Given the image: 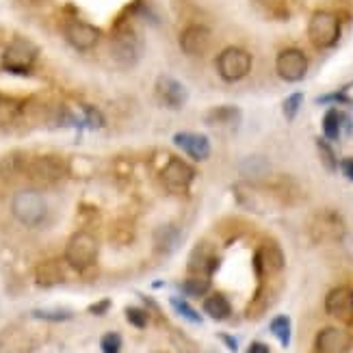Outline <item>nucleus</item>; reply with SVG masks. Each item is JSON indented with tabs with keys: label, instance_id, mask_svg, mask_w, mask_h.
Masks as SVG:
<instances>
[{
	"label": "nucleus",
	"instance_id": "4",
	"mask_svg": "<svg viewBox=\"0 0 353 353\" xmlns=\"http://www.w3.org/2000/svg\"><path fill=\"white\" fill-rule=\"evenodd\" d=\"M308 35L319 48H330V46H334L341 37V22L330 11H316L310 18Z\"/></svg>",
	"mask_w": 353,
	"mask_h": 353
},
{
	"label": "nucleus",
	"instance_id": "29",
	"mask_svg": "<svg viewBox=\"0 0 353 353\" xmlns=\"http://www.w3.org/2000/svg\"><path fill=\"white\" fill-rule=\"evenodd\" d=\"M301 100H303V96H301V94H293V96H288V100L284 102V115H286L288 119H293V117L297 115L299 106H301Z\"/></svg>",
	"mask_w": 353,
	"mask_h": 353
},
{
	"label": "nucleus",
	"instance_id": "28",
	"mask_svg": "<svg viewBox=\"0 0 353 353\" xmlns=\"http://www.w3.org/2000/svg\"><path fill=\"white\" fill-rule=\"evenodd\" d=\"M33 316L43 319V321H68V319H72V312H68V310H35Z\"/></svg>",
	"mask_w": 353,
	"mask_h": 353
},
{
	"label": "nucleus",
	"instance_id": "35",
	"mask_svg": "<svg viewBox=\"0 0 353 353\" xmlns=\"http://www.w3.org/2000/svg\"><path fill=\"white\" fill-rule=\"evenodd\" d=\"M221 339H223V341H225V343L230 345V349H232V351H236V345L232 343V339H230V336H221Z\"/></svg>",
	"mask_w": 353,
	"mask_h": 353
},
{
	"label": "nucleus",
	"instance_id": "30",
	"mask_svg": "<svg viewBox=\"0 0 353 353\" xmlns=\"http://www.w3.org/2000/svg\"><path fill=\"white\" fill-rule=\"evenodd\" d=\"M126 319L130 321V323L134 327H145L148 325V314L139 308H128L126 310Z\"/></svg>",
	"mask_w": 353,
	"mask_h": 353
},
{
	"label": "nucleus",
	"instance_id": "11",
	"mask_svg": "<svg viewBox=\"0 0 353 353\" xmlns=\"http://www.w3.org/2000/svg\"><path fill=\"white\" fill-rule=\"evenodd\" d=\"M65 39L70 46H74L76 50H89L98 43L100 30L94 24L76 20V22H70L65 26Z\"/></svg>",
	"mask_w": 353,
	"mask_h": 353
},
{
	"label": "nucleus",
	"instance_id": "27",
	"mask_svg": "<svg viewBox=\"0 0 353 353\" xmlns=\"http://www.w3.org/2000/svg\"><path fill=\"white\" fill-rule=\"evenodd\" d=\"M100 347L104 353H119L121 351V336L111 332V334H104L102 341H100Z\"/></svg>",
	"mask_w": 353,
	"mask_h": 353
},
{
	"label": "nucleus",
	"instance_id": "36",
	"mask_svg": "<svg viewBox=\"0 0 353 353\" xmlns=\"http://www.w3.org/2000/svg\"><path fill=\"white\" fill-rule=\"evenodd\" d=\"M33 3H43V0H33Z\"/></svg>",
	"mask_w": 353,
	"mask_h": 353
},
{
	"label": "nucleus",
	"instance_id": "18",
	"mask_svg": "<svg viewBox=\"0 0 353 353\" xmlns=\"http://www.w3.org/2000/svg\"><path fill=\"white\" fill-rule=\"evenodd\" d=\"M35 282L43 288H50L63 282V269L57 263V260H46L35 271Z\"/></svg>",
	"mask_w": 353,
	"mask_h": 353
},
{
	"label": "nucleus",
	"instance_id": "32",
	"mask_svg": "<svg viewBox=\"0 0 353 353\" xmlns=\"http://www.w3.org/2000/svg\"><path fill=\"white\" fill-rule=\"evenodd\" d=\"M343 174H345L349 180H353V159L343 161Z\"/></svg>",
	"mask_w": 353,
	"mask_h": 353
},
{
	"label": "nucleus",
	"instance_id": "26",
	"mask_svg": "<svg viewBox=\"0 0 353 353\" xmlns=\"http://www.w3.org/2000/svg\"><path fill=\"white\" fill-rule=\"evenodd\" d=\"M323 132L330 137V139H336L341 132V115L336 111H330L325 117H323Z\"/></svg>",
	"mask_w": 353,
	"mask_h": 353
},
{
	"label": "nucleus",
	"instance_id": "23",
	"mask_svg": "<svg viewBox=\"0 0 353 353\" xmlns=\"http://www.w3.org/2000/svg\"><path fill=\"white\" fill-rule=\"evenodd\" d=\"M208 286H210L208 278H204V275H193V278L184 280L182 290H184V295H189V297H202L206 295Z\"/></svg>",
	"mask_w": 353,
	"mask_h": 353
},
{
	"label": "nucleus",
	"instance_id": "7",
	"mask_svg": "<svg viewBox=\"0 0 353 353\" xmlns=\"http://www.w3.org/2000/svg\"><path fill=\"white\" fill-rule=\"evenodd\" d=\"M37 59V46L30 41V39H24V37H15L5 50V65L9 70H15V72H22L26 68H30L35 63Z\"/></svg>",
	"mask_w": 353,
	"mask_h": 353
},
{
	"label": "nucleus",
	"instance_id": "2",
	"mask_svg": "<svg viewBox=\"0 0 353 353\" xmlns=\"http://www.w3.org/2000/svg\"><path fill=\"white\" fill-rule=\"evenodd\" d=\"M98 258V241L89 232H76L68 248H65V260L68 265L76 271H85L96 263Z\"/></svg>",
	"mask_w": 353,
	"mask_h": 353
},
{
	"label": "nucleus",
	"instance_id": "13",
	"mask_svg": "<svg viewBox=\"0 0 353 353\" xmlns=\"http://www.w3.org/2000/svg\"><path fill=\"white\" fill-rule=\"evenodd\" d=\"M325 310L334 319H341V321L351 319L353 316V290L347 286L334 288L325 297Z\"/></svg>",
	"mask_w": 353,
	"mask_h": 353
},
{
	"label": "nucleus",
	"instance_id": "20",
	"mask_svg": "<svg viewBox=\"0 0 353 353\" xmlns=\"http://www.w3.org/2000/svg\"><path fill=\"white\" fill-rule=\"evenodd\" d=\"M204 312L214 321H223L230 316L232 308H230V301L223 295H210L204 299Z\"/></svg>",
	"mask_w": 353,
	"mask_h": 353
},
{
	"label": "nucleus",
	"instance_id": "17",
	"mask_svg": "<svg viewBox=\"0 0 353 353\" xmlns=\"http://www.w3.org/2000/svg\"><path fill=\"white\" fill-rule=\"evenodd\" d=\"M239 172L243 178H248L252 182H260L265 180L271 172V165L265 157H248L245 161H241Z\"/></svg>",
	"mask_w": 353,
	"mask_h": 353
},
{
	"label": "nucleus",
	"instance_id": "15",
	"mask_svg": "<svg viewBox=\"0 0 353 353\" xmlns=\"http://www.w3.org/2000/svg\"><path fill=\"white\" fill-rule=\"evenodd\" d=\"M351 347V339L345 330L325 327L316 336V351L319 353H347Z\"/></svg>",
	"mask_w": 353,
	"mask_h": 353
},
{
	"label": "nucleus",
	"instance_id": "1",
	"mask_svg": "<svg viewBox=\"0 0 353 353\" xmlns=\"http://www.w3.org/2000/svg\"><path fill=\"white\" fill-rule=\"evenodd\" d=\"M11 212L20 223L33 228L46 219L48 206H46V199L37 191H20L11 199Z\"/></svg>",
	"mask_w": 353,
	"mask_h": 353
},
{
	"label": "nucleus",
	"instance_id": "25",
	"mask_svg": "<svg viewBox=\"0 0 353 353\" xmlns=\"http://www.w3.org/2000/svg\"><path fill=\"white\" fill-rule=\"evenodd\" d=\"M172 305H174V310L180 314V316H184L187 321H191V323H202V314H199L197 310H193L191 305L184 301V299H178V297H174L172 299Z\"/></svg>",
	"mask_w": 353,
	"mask_h": 353
},
{
	"label": "nucleus",
	"instance_id": "5",
	"mask_svg": "<svg viewBox=\"0 0 353 353\" xmlns=\"http://www.w3.org/2000/svg\"><path fill=\"white\" fill-rule=\"evenodd\" d=\"M143 52L141 39L134 33H121L111 43V57L119 68H132L139 63Z\"/></svg>",
	"mask_w": 353,
	"mask_h": 353
},
{
	"label": "nucleus",
	"instance_id": "3",
	"mask_svg": "<svg viewBox=\"0 0 353 353\" xmlns=\"http://www.w3.org/2000/svg\"><path fill=\"white\" fill-rule=\"evenodd\" d=\"M252 70V54L243 48H225L217 57V72L225 83H236L250 74Z\"/></svg>",
	"mask_w": 353,
	"mask_h": 353
},
{
	"label": "nucleus",
	"instance_id": "16",
	"mask_svg": "<svg viewBox=\"0 0 353 353\" xmlns=\"http://www.w3.org/2000/svg\"><path fill=\"white\" fill-rule=\"evenodd\" d=\"M193 176H195L193 167L189 163L180 161V159H172L163 170V182L170 189H187L193 180Z\"/></svg>",
	"mask_w": 353,
	"mask_h": 353
},
{
	"label": "nucleus",
	"instance_id": "34",
	"mask_svg": "<svg viewBox=\"0 0 353 353\" xmlns=\"http://www.w3.org/2000/svg\"><path fill=\"white\" fill-rule=\"evenodd\" d=\"M106 308H109V301H102V303H96V305H91V312L94 314H102Z\"/></svg>",
	"mask_w": 353,
	"mask_h": 353
},
{
	"label": "nucleus",
	"instance_id": "19",
	"mask_svg": "<svg viewBox=\"0 0 353 353\" xmlns=\"http://www.w3.org/2000/svg\"><path fill=\"white\" fill-rule=\"evenodd\" d=\"M178 241H180V232L174 225H163L154 234V245L161 254H172L178 248Z\"/></svg>",
	"mask_w": 353,
	"mask_h": 353
},
{
	"label": "nucleus",
	"instance_id": "12",
	"mask_svg": "<svg viewBox=\"0 0 353 353\" xmlns=\"http://www.w3.org/2000/svg\"><path fill=\"white\" fill-rule=\"evenodd\" d=\"M157 96L159 100L165 104V106H170V109H180V106L187 102L189 94H187V89H184V85L180 81H176L174 76H159L157 79Z\"/></svg>",
	"mask_w": 353,
	"mask_h": 353
},
{
	"label": "nucleus",
	"instance_id": "9",
	"mask_svg": "<svg viewBox=\"0 0 353 353\" xmlns=\"http://www.w3.org/2000/svg\"><path fill=\"white\" fill-rule=\"evenodd\" d=\"M210 28L202 24H191L180 33V50L189 57H199L210 48Z\"/></svg>",
	"mask_w": 353,
	"mask_h": 353
},
{
	"label": "nucleus",
	"instance_id": "8",
	"mask_svg": "<svg viewBox=\"0 0 353 353\" xmlns=\"http://www.w3.org/2000/svg\"><path fill=\"white\" fill-rule=\"evenodd\" d=\"M275 70H278L280 79L286 83H297L301 81L305 72H308V59L297 48H288L280 52L278 61H275Z\"/></svg>",
	"mask_w": 353,
	"mask_h": 353
},
{
	"label": "nucleus",
	"instance_id": "22",
	"mask_svg": "<svg viewBox=\"0 0 353 353\" xmlns=\"http://www.w3.org/2000/svg\"><path fill=\"white\" fill-rule=\"evenodd\" d=\"M271 334L282 343V347H288L290 345V319L280 314L271 321Z\"/></svg>",
	"mask_w": 353,
	"mask_h": 353
},
{
	"label": "nucleus",
	"instance_id": "21",
	"mask_svg": "<svg viewBox=\"0 0 353 353\" xmlns=\"http://www.w3.org/2000/svg\"><path fill=\"white\" fill-rule=\"evenodd\" d=\"M258 265L263 267L265 271H280L284 267V256H282L280 248H275V245H267L265 250H260Z\"/></svg>",
	"mask_w": 353,
	"mask_h": 353
},
{
	"label": "nucleus",
	"instance_id": "6",
	"mask_svg": "<svg viewBox=\"0 0 353 353\" xmlns=\"http://www.w3.org/2000/svg\"><path fill=\"white\" fill-rule=\"evenodd\" d=\"M26 174L30 180L41 182V184H50L68 174V165L57 157H37L28 163Z\"/></svg>",
	"mask_w": 353,
	"mask_h": 353
},
{
	"label": "nucleus",
	"instance_id": "24",
	"mask_svg": "<svg viewBox=\"0 0 353 353\" xmlns=\"http://www.w3.org/2000/svg\"><path fill=\"white\" fill-rule=\"evenodd\" d=\"M234 119H239V109H234V106H219V109H212L206 117L208 124H223V121Z\"/></svg>",
	"mask_w": 353,
	"mask_h": 353
},
{
	"label": "nucleus",
	"instance_id": "10",
	"mask_svg": "<svg viewBox=\"0 0 353 353\" xmlns=\"http://www.w3.org/2000/svg\"><path fill=\"white\" fill-rule=\"evenodd\" d=\"M310 232L316 241H339L345 234V225L339 214L319 212L310 223Z\"/></svg>",
	"mask_w": 353,
	"mask_h": 353
},
{
	"label": "nucleus",
	"instance_id": "33",
	"mask_svg": "<svg viewBox=\"0 0 353 353\" xmlns=\"http://www.w3.org/2000/svg\"><path fill=\"white\" fill-rule=\"evenodd\" d=\"M248 353H269V347L265 343H252Z\"/></svg>",
	"mask_w": 353,
	"mask_h": 353
},
{
	"label": "nucleus",
	"instance_id": "14",
	"mask_svg": "<svg viewBox=\"0 0 353 353\" xmlns=\"http://www.w3.org/2000/svg\"><path fill=\"white\" fill-rule=\"evenodd\" d=\"M174 143L184 150L193 161H206L210 157V141L204 134H195V132H178L174 137Z\"/></svg>",
	"mask_w": 353,
	"mask_h": 353
},
{
	"label": "nucleus",
	"instance_id": "31",
	"mask_svg": "<svg viewBox=\"0 0 353 353\" xmlns=\"http://www.w3.org/2000/svg\"><path fill=\"white\" fill-rule=\"evenodd\" d=\"M319 154H321V161L325 163L327 170H334V167H336V159H334V154H332V150H330L327 143L319 141Z\"/></svg>",
	"mask_w": 353,
	"mask_h": 353
}]
</instances>
